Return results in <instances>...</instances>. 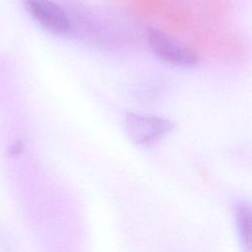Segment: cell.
<instances>
[{
	"label": "cell",
	"mask_w": 252,
	"mask_h": 252,
	"mask_svg": "<svg viewBox=\"0 0 252 252\" xmlns=\"http://www.w3.org/2000/svg\"><path fill=\"white\" fill-rule=\"evenodd\" d=\"M22 148H23L22 144H21L20 142H18V143L14 144V145L11 147V153H12V154H19V153L21 152Z\"/></svg>",
	"instance_id": "cell-5"
},
{
	"label": "cell",
	"mask_w": 252,
	"mask_h": 252,
	"mask_svg": "<svg viewBox=\"0 0 252 252\" xmlns=\"http://www.w3.org/2000/svg\"><path fill=\"white\" fill-rule=\"evenodd\" d=\"M235 228L243 252H250L251 249V209L244 201L238 202L233 211Z\"/></svg>",
	"instance_id": "cell-4"
},
{
	"label": "cell",
	"mask_w": 252,
	"mask_h": 252,
	"mask_svg": "<svg viewBox=\"0 0 252 252\" xmlns=\"http://www.w3.org/2000/svg\"><path fill=\"white\" fill-rule=\"evenodd\" d=\"M122 124L129 138L141 146L155 144L174 127L172 121L168 119L130 111L123 115Z\"/></svg>",
	"instance_id": "cell-1"
},
{
	"label": "cell",
	"mask_w": 252,
	"mask_h": 252,
	"mask_svg": "<svg viewBox=\"0 0 252 252\" xmlns=\"http://www.w3.org/2000/svg\"><path fill=\"white\" fill-rule=\"evenodd\" d=\"M147 39L152 52L164 63L178 67H189L197 63L198 58L191 49L159 30L150 28L147 32Z\"/></svg>",
	"instance_id": "cell-2"
},
{
	"label": "cell",
	"mask_w": 252,
	"mask_h": 252,
	"mask_svg": "<svg viewBox=\"0 0 252 252\" xmlns=\"http://www.w3.org/2000/svg\"><path fill=\"white\" fill-rule=\"evenodd\" d=\"M30 16L45 31L57 34H67L71 22L64 9L52 0H23Z\"/></svg>",
	"instance_id": "cell-3"
}]
</instances>
